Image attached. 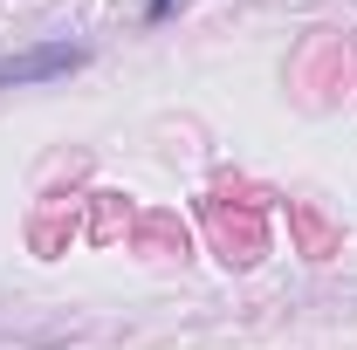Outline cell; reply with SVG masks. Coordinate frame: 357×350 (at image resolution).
Instances as JSON below:
<instances>
[{
	"label": "cell",
	"instance_id": "cell-2",
	"mask_svg": "<svg viewBox=\"0 0 357 350\" xmlns=\"http://www.w3.org/2000/svg\"><path fill=\"white\" fill-rule=\"evenodd\" d=\"M178 0H144V21H151V28H158V21H165V14H172Z\"/></svg>",
	"mask_w": 357,
	"mask_h": 350
},
{
	"label": "cell",
	"instance_id": "cell-1",
	"mask_svg": "<svg viewBox=\"0 0 357 350\" xmlns=\"http://www.w3.org/2000/svg\"><path fill=\"white\" fill-rule=\"evenodd\" d=\"M89 62L83 42H35L21 55H0V89H35V83H62Z\"/></svg>",
	"mask_w": 357,
	"mask_h": 350
}]
</instances>
